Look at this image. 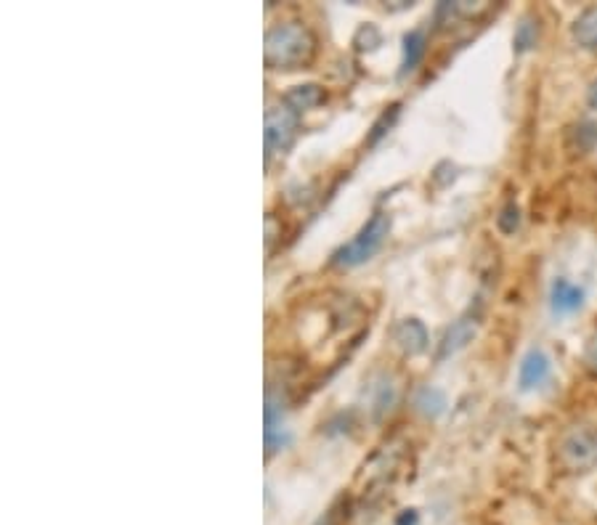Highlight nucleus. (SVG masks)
<instances>
[{
  "label": "nucleus",
  "instance_id": "nucleus-1",
  "mask_svg": "<svg viewBox=\"0 0 597 525\" xmlns=\"http://www.w3.org/2000/svg\"><path fill=\"white\" fill-rule=\"evenodd\" d=\"M316 56V38L306 24L284 22L276 24L266 32V46H263V59L268 69H303L308 67Z\"/></svg>",
  "mask_w": 597,
  "mask_h": 525
},
{
  "label": "nucleus",
  "instance_id": "nucleus-2",
  "mask_svg": "<svg viewBox=\"0 0 597 525\" xmlns=\"http://www.w3.org/2000/svg\"><path fill=\"white\" fill-rule=\"evenodd\" d=\"M388 231H391V218L385 213H375L367 221V226L353 236L351 242L343 244V247L332 255V266L356 268L361 266V263H367V260L383 247V242L388 239Z\"/></svg>",
  "mask_w": 597,
  "mask_h": 525
},
{
  "label": "nucleus",
  "instance_id": "nucleus-3",
  "mask_svg": "<svg viewBox=\"0 0 597 525\" xmlns=\"http://www.w3.org/2000/svg\"><path fill=\"white\" fill-rule=\"evenodd\" d=\"M298 136V115L282 107H271L266 112V154L271 157L274 152L290 149L292 141Z\"/></svg>",
  "mask_w": 597,
  "mask_h": 525
},
{
  "label": "nucleus",
  "instance_id": "nucleus-4",
  "mask_svg": "<svg viewBox=\"0 0 597 525\" xmlns=\"http://www.w3.org/2000/svg\"><path fill=\"white\" fill-rule=\"evenodd\" d=\"M560 454L571 470H582L597 459V433L587 427H576L560 443Z\"/></svg>",
  "mask_w": 597,
  "mask_h": 525
},
{
  "label": "nucleus",
  "instance_id": "nucleus-5",
  "mask_svg": "<svg viewBox=\"0 0 597 525\" xmlns=\"http://www.w3.org/2000/svg\"><path fill=\"white\" fill-rule=\"evenodd\" d=\"M478 332V313H465L460 319L454 321L452 327L446 329L444 337H441V345H438V361H444V358L454 356V353H460L470 340Z\"/></svg>",
  "mask_w": 597,
  "mask_h": 525
},
{
  "label": "nucleus",
  "instance_id": "nucleus-6",
  "mask_svg": "<svg viewBox=\"0 0 597 525\" xmlns=\"http://www.w3.org/2000/svg\"><path fill=\"white\" fill-rule=\"evenodd\" d=\"M550 374H552L550 356H547L544 350L534 348L523 356L521 369H518V385H521V390H526V393H529V390H539L544 382L550 380Z\"/></svg>",
  "mask_w": 597,
  "mask_h": 525
},
{
  "label": "nucleus",
  "instance_id": "nucleus-7",
  "mask_svg": "<svg viewBox=\"0 0 597 525\" xmlns=\"http://www.w3.org/2000/svg\"><path fill=\"white\" fill-rule=\"evenodd\" d=\"M393 340L401 350H404L406 356H420L428 350V329L422 324L420 319H404L398 321V327L393 329Z\"/></svg>",
  "mask_w": 597,
  "mask_h": 525
},
{
  "label": "nucleus",
  "instance_id": "nucleus-8",
  "mask_svg": "<svg viewBox=\"0 0 597 525\" xmlns=\"http://www.w3.org/2000/svg\"><path fill=\"white\" fill-rule=\"evenodd\" d=\"M584 305V290L568 279H555L550 287V308L555 316L576 313Z\"/></svg>",
  "mask_w": 597,
  "mask_h": 525
},
{
  "label": "nucleus",
  "instance_id": "nucleus-9",
  "mask_svg": "<svg viewBox=\"0 0 597 525\" xmlns=\"http://www.w3.org/2000/svg\"><path fill=\"white\" fill-rule=\"evenodd\" d=\"M322 101H324V88H319V85L314 83L295 85V88H290V91L284 93V107L292 109L295 115H303V112H308V109L319 107Z\"/></svg>",
  "mask_w": 597,
  "mask_h": 525
},
{
  "label": "nucleus",
  "instance_id": "nucleus-10",
  "mask_svg": "<svg viewBox=\"0 0 597 525\" xmlns=\"http://www.w3.org/2000/svg\"><path fill=\"white\" fill-rule=\"evenodd\" d=\"M428 51V38L422 30H412L404 35V59H401V75H409L420 67L422 56Z\"/></svg>",
  "mask_w": 597,
  "mask_h": 525
},
{
  "label": "nucleus",
  "instance_id": "nucleus-11",
  "mask_svg": "<svg viewBox=\"0 0 597 525\" xmlns=\"http://www.w3.org/2000/svg\"><path fill=\"white\" fill-rule=\"evenodd\" d=\"M597 146V125L595 122H579L568 130V149L574 154H587Z\"/></svg>",
  "mask_w": 597,
  "mask_h": 525
},
{
  "label": "nucleus",
  "instance_id": "nucleus-12",
  "mask_svg": "<svg viewBox=\"0 0 597 525\" xmlns=\"http://www.w3.org/2000/svg\"><path fill=\"white\" fill-rule=\"evenodd\" d=\"M576 43L587 51H597V8H587L574 22Z\"/></svg>",
  "mask_w": 597,
  "mask_h": 525
},
{
  "label": "nucleus",
  "instance_id": "nucleus-13",
  "mask_svg": "<svg viewBox=\"0 0 597 525\" xmlns=\"http://www.w3.org/2000/svg\"><path fill=\"white\" fill-rule=\"evenodd\" d=\"M414 409L425 414L428 419L441 417L446 411V396L438 388H422L417 390V396H414Z\"/></svg>",
  "mask_w": 597,
  "mask_h": 525
},
{
  "label": "nucleus",
  "instance_id": "nucleus-14",
  "mask_svg": "<svg viewBox=\"0 0 597 525\" xmlns=\"http://www.w3.org/2000/svg\"><path fill=\"white\" fill-rule=\"evenodd\" d=\"M372 390H375V396H372V411H375V417L380 419L383 414H388V411L393 409V404H396V385H393L388 377H380V382H377Z\"/></svg>",
  "mask_w": 597,
  "mask_h": 525
},
{
  "label": "nucleus",
  "instance_id": "nucleus-15",
  "mask_svg": "<svg viewBox=\"0 0 597 525\" xmlns=\"http://www.w3.org/2000/svg\"><path fill=\"white\" fill-rule=\"evenodd\" d=\"M380 43H383V35H380L375 24H361L356 35H353V46L359 48V51H375Z\"/></svg>",
  "mask_w": 597,
  "mask_h": 525
},
{
  "label": "nucleus",
  "instance_id": "nucleus-16",
  "mask_svg": "<svg viewBox=\"0 0 597 525\" xmlns=\"http://www.w3.org/2000/svg\"><path fill=\"white\" fill-rule=\"evenodd\" d=\"M534 46H536V24L526 16V19L515 27V51H518V54H526V51H531Z\"/></svg>",
  "mask_w": 597,
  "mask_h": 525
},
{
  "label": "nucleus",
  "instance_id": "nucleus-17",
  "mask_svg": "<svg viewBox=\"0 0 597 525\" xmlns=\"http://www.w3.org/2000/svg\"><path fill=\"white\" fill-rule=\"evenodd\" d=\"M497 226L502 234H515L518 231V226H521V207L515 205V202H507L502 210H499L497 215Z\"/></svg>",
  "mask_w": 597,
  "mask_h": 525
},
{
  "label": "nucleus",
  "instance_id": "nucleus-18",
  "mask_svg": "<svg viewBox=\"0 0 597 525\" xmlns=\"http://www.w3.org/2000/svg\"><path fill=\"white\" fill-rule=\"evenodd\" d=\"M396 117H398V104H396V107L388 109V112H383V115H380V120L372 125V136H369V144H377V141H380V138H383L385 133L393 128Z\"/></svg>",
  "mask_w": 597,
  "mask_h": 525
},
{
  "label": "nucleus",
  "instance_id": "nucleus-19",
  "mask_svg": "<svg viewBox=\"0 0 597 525\" xmlns=\"http://www.w3.org/2000/svg\"><path fill=\"white\" fill-rule=\"evenodd\" d=\"M582 364H584V369L592 374V377H597V332L590 337V340H587V345H584Z\"/></svg>",
  "mask_w": 597,
  "mask_h": 525
},
{
  "label": "nucleus",
  "instance_id": "nucleus-20",
  "mask_svg": "<svg viewBox=\"0 0 597 525\" xmlns=\"http://www.w3.org/2000/svg\"><path fill=\"white\" fill-rule=\"evenodd\" d=\"M396 525H417V512L414 510L401 512V515L396 518Z\"/></svg>",
  "mask_w": 597,
  "mask_h": 525
},
{
  "label": "nucleus",
  "instance_id": "nucleus-21",
  "mask_svg": "<svg viewBox=\"0 0 597 525\" xmlns=\"http://www.w3.org/2000/svg\"><path fill=\"white\" fill-rule=\"evenodd\" d=\"M587 104H590L592 109H597V80L590 85V93H587Z\"/></svg>",
  "mask_w": 597,
  "mask_h": 525
}]
</instances>
